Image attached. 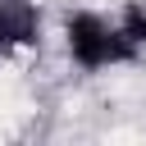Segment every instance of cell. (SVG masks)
<instances>
[{
	"mask_svg": "<svg viewBox=\"0 0 146 146\" xmlns=\"http://www.w3.org/2000/svg\"><path fill=\"white\" fill-rule=\"evenodd\" d=\"M64 46H68V59L87 73H100V68H114V64H128L132 59V36L123 27H114L110 18L100 14H73L64 23Z\"/></svg>",
	"mask_w": 146,
	"mask_h": 146,
	"instance_id": "cell-1",
	"label": "cell"
},
{
	"mask_svg": "<svg viewBox=\"0 0 146 146\" xmlns=\"http://www.w3.org/2000/svg\"><path fill=\"white\" fill-rule=\"evenodd\" d=\"M36 0H0V59L36 46Z\"/></svg>",
	"mask_w": 146,
	"mask_h": 146,
	"instance_id": "cell-2",
	"label": "cell"
},
{
	"mask_svg": "<svg viewBox=\"0 0 146 146\" xmlns=\"http://www.w3.org/2000/svg\"><path fill=\"white\" fill-rule=\"evenodd\" d=\"M123 32L132 36V46H146V0H128V9H123Z\"/></svg>",
	"mask_w": 146,
	"mask_h": 146,
	"instance_id": "cell-3",
	"label": "cell"
}]
</instances>
